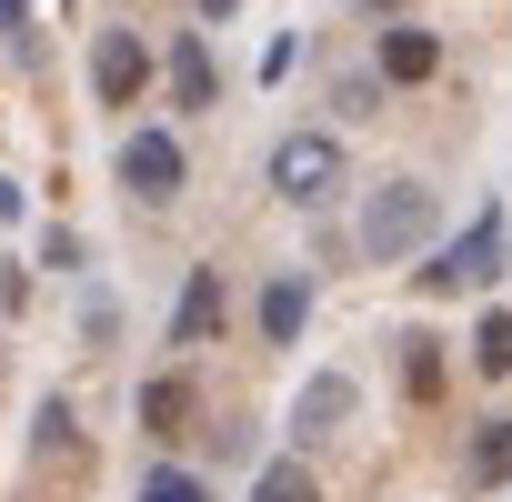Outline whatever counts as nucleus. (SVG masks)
<instances>
[{"instance_id":"obj_1","label":"nucleus","mask_w":512,"mask_h":502,"mask_svg":"<svg viewBox=\"0 0 512 502\" xmlns=\"http://www.w3.org/2000/svg\"><path fill=\"white\" fill-rule=\"evenodd\" d=\"M432 191L422 181H382L372 201H362V251H372V262H402V251H422L432 241Z\"/></svg>"},{"instance_id":"obj_2","label":"nucleus","mask_w":512,"mask_h":502,"mask_svg":"<svg viewBox=\"0 0 512 502\" xmlns=\"http://www.w3.org/2000/svg\"><path fill=\"white\" fill-rule=\"evenodd\" d=\"M492 282H502V211H482L452 251H432L422 292H432V302H452V292H492Z\"/></svg>"},{"instance_id":"obj_3","label":"nucleus","mask_w":512,"mask_h":502,"mask_svg":"<svg viewBox=\"0 0 512 502\" xmlns=\"http://www.w3.org/2000/svg\"><path fill=\"white\" fill-rule=\"evenodd\" d=\"M272 191L302 201V211H322V201L342 191V141H332V131H292V141L272 151Z\"/></svg>"},{"instance_id":"obj_4","label":"nucleus","mask_w":512,"mask_h":502,"mask_svg":"<svg viewBox=\"0 0 512 502\" xmlns=\"http://www.w3.org/2000/svg\"><path fill=\"white\" fill-rule=\"evenodd\" d=\"M121 181H131L141 201H171V191H181V141H171V131H131V141H121Z\"/></svg>"},{"instance_id":"obj_5","label":"nucleus","mask_w":512,"mask_h":502,"mask_svg":"<svg viewBox=\"0 0 512 502\" xmlns=\"http://www.w3.org/2000/svg\"><path fill=\"white\" fill-rule=\"evenodd\" d=\"M141 81H151V51H141L131 31H101V51H91V91H101V101H131Z\"/></svg>"},{"instance_id":"obj_6","label":"nucleus","mask_w":512,"mask_h":502,"mask_svg":"<svg viewBox=\"0 0 512 502\" xmlns=\"http://www.w3.org/2000/svg\"><path fill=\"white\" fill-rule=\"evenodd\" d=\"M352 402H362V392H352L342 372H312V382H302V402H292V432H302V442H322V432H342V422H352Z\"/></svg>"},{"instance_id":"obj_7","label":"nucleus","mask_w":512,"mask_h":502,"mask_svg":"<svg viewBox=\"0 0 512 502\" xmlns=\"http://www.w3.org/2000/svg\"><path fill=\"white\" fill-rule=\"evenodd\" d=\"M221 332V272H191L181 282V312H171V342L191 352V342H211Z\"/></svg>"},{"instance_id":"obj_8","label":"nucleus","mask_w":512,"mask_h":502,"mask_svg":"<svg viewBox=\"0 0 512 502\" xmlns=\"http://www.w3.org/2000/svg\"><path fill=\"white\" fill-rule=\"evenodd\" d=\"M432 71H442V41H432V31H382V81L412 91V81H432Z\"/></svg>"},{"instance_id":"obj_9","label":"nucleus","mask_w":512,"mask_h":502,"mask_svg":"<svg viewBox=\"0 0 512 502\" xmlns=\"http://www.w3.org/2000/svg\"><path fill=\"white\" fill-rule=\"evenodd\" d=\"M302 322H312V282H292V272H282V282L262 292V332L292 352V342H302Z\"/></svg>"},{"instance_id":"obj_10","label":"nucleus","mask_w":512,"mask_h":502,"mask_svg":"<svg viewBox=\"0 0 512 502\" xmlns=\"http://www.w3.org/2000/svg\"><path fill=\"white\" fill-rule=\"evenodd\" d=\"M181 422H191V382H181V372H161V382H141V432H161V442H171Z\"/></svg>"},{"instance_id":"obj_11","label":"nucleus","mask_w":512,"mask_h":502,"mask_svg":"<svg viewBox=\"0 0 512 502\" xmlns=\"http://www.w3.org/2000/svg\"><path fill=\"white\" fill-rule=\"evenodd\" d=\"M171 91H181V111H211V51H201V31L171 51Z\"/></svg>"},{"instance_id":"obj_12","label":"nucleus","mask_w":512,"mask_h":502,"mask_svg":"<svg viewBox=\"0 0 512 502\" xmlns=\"http://www.w3.org/2000/svg\"><path fill=\"white\" fill-rule=\"evenodd\" d=\"M472 482H512V422H482L472 432Z\"/></svg>"},{"instance_id":"obj_13","label":"nucleus","mask_w":512,"mask_h":502,"mask_svg":"<svg viewBox=\"0 0 512 502\" xmlns=\"http://www.w3.org/2000/svg\"><path fill=\"white\" fill-rule=\"evenodd\" d=\"M251 502H322V482H312L302 462H272L262 482H251Z\"/></svg>"},{"instance_id":"obj_14","label":"nucleus","mask_w":512,"mask_h":502,"mask_svg":"<svg viewBox=\"0 0 512 502\" xmlns=\"http://www.w3.org/2000/svg\"><path fill=\"white\" fill-rule=\"evenodd\" d=\"M472 372H512V312H492L472 332Z\"/></svg>"},{"instance_id":"obj_15","label":"nucleus","mask_w":512,"mask_h":502,"mask_svg":"<svg viewBox=\"0 0 512 502\" xmlns=\"http://www.w3.org/2000/svg\"><path fill=\"white\" fill-rule=\"evenodd\" d=\"M402 352H412V362H402V382H412V402H432V392H442V352H432V342H402Z\"/></svg>"},{"instance_id":"obj_16","label":"nucleus","mask_w":512,"mask_h":502,"mask_svg":"<svg viewBox=\"0 0 512 502\" xmlns=\"http://www.w3.org/2000/svg\"><path fill=\"white\" fill-rule=\"evenodd\" d=\"M141 502H211V492H201L191 472H151V482H141Z\"/></svg>"},{"instance_id":"obj_17","label":"nucleus","mask_w":512,"mask_h":502,"mask_svg":"<svg viewBox=\"0 0 512 502\" xmlns=\"http://www.w3.org/2000/svg\"><path fill=\"white\" fill-rule=\"evenodd\" d=\"M201 11H231V0H201Z\"/></svg>"}]
</instances>
